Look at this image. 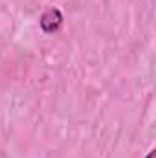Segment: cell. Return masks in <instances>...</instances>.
Returning <instances> with one entry per match:
<instances>
[{
    "mask_svg": "<svg viewBox=\"0 0 156 158\" xmlns=\"http://www.w3.org/2000/svg\"><path fill=\"white\" fill-rule=\"evenodd\" d=\"M63 26V13L57 7H50L40 15V28L46 33H55Z\"/></svg>",
    "mask_w": 156,
    "mask_h": 158,
    "instance_id": "cell-1",
    "label": "cell"
},
{
    "mask_svg": "<svg viewBox=\"0 0 156 158\" xmlns=\"http://www.w3.org/2000/svg\"><path fill=\"white\" fill-rule=\"evenodd\" d=\"M145 158H154V151H151V153H149V155H147Z\"/></svg>",
    "mask_w": 156,
    "mask_h": 158,
    "instance_id": "cell-2",
    "label": "cell"
}]
</instances>
